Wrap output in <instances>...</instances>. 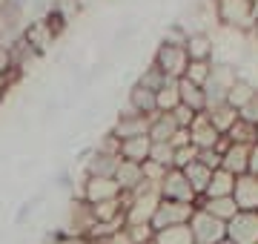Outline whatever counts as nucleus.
<instances>
[{
	"label": "nucleus",
	"mask_w": 258,
	"mask_h": 244,
	"mask_svg": "<svg viewBox=\"0 0 258 244\" xmlns=\"http://www.w3.org/2000/svg\"><path fill=\"white\" fill-rule=\"evenodd\" d=\"M249 152H252V147H247V144H230L221 155V167L232 175H244V172H249Z\"/></svg>",
	"instance_id": "2eb2a0df"
},
{
	"label": "nucleus",
	"mask_w": 258,
	"mask_h": 244,
	"mask_svg": "<svg viewBox=\"0 0 258 244\" xmlns=\"http://www.w3.org/2000/svg\"><path fill=\"white\" fill-rule=\"evenodd\" d=\"M23 75H9V78H0V106H3V101H6V95H9V89L15 84H18Z\"/></svg>",
	"instance_id": "58836bf2"
},
{
	"label": "nucleus",
	"mask_w": 258,
	"mask_h": 244,
	"mask_svg": "<svg viewBox=\"0 0 258 244\" xmlns=\"http://www.w3.org/2000/svg\"><path fill=\"white\" fill-rule=\"evenodd\" d=\"M235 181H238V175L227 172L224 167L215 169V172H212L210 187H207V193H204L201 198H227V196H235Z\"/></svg>",
	"instance_id": "f3484780"
},
{
	"label": "nucleus",
	"mask_w": 258,
	"mask_h": 244,
	"mask_svg": "<svg viewBox=\"0 0 258 244\" xmlns=\"http://www.w3.org/2000/svg\"><path fill=\"white\" fill-rule=\"evenodd\" d=\"M207 115H210L212 127L221 132V135H227V132L232 130V124L238 121V109H235L232 103H218V106H210V109H207Z\"/></svg>",
	"instance_id": "5701e85b"
},
{
	"label": "nucleus",
	"mask_w": 258,
	"mask_h": 244,
	"mask_svg": "<svg viewBox=\"0 0 258 244\" xmlns=\"http://www.w3.org/2000/svg\"><path fill=\"white\" fill-rule=\"evenodd\" d=\"M189 230H192L195 244H218L221 238H227V221L215 218L204 207H195L192 218H189Z\"/></svg>",
	"instance_id": "20e7f679"
},
{
	"label": "nucleus",
	"mask_w": 258,
	"mask_h": 244,
	"mask_svg": "<svg viewBox=\"0 0 258 244\" xmlns=\"http://www.w3.org/2000/svg\"><path fill=\"white\" fill-rule=\"evenodd\" d=\"M195 115H198V112H192V109H189V106H184V103H178L175 109H172V118H175L178 130H189V127H192V121H195Z\"/></svg>",
	"instance_id": "72a5a7b5"
},
{
	"label": "nucleus",
	"mask_w": 258,
	"mask_h": 244,
	"mask_svg": "<svg viewBox=\"0 0 258 244\" xmlns=\"http://www.w3.org/2000/svg\"><path fill=\"white\" fill-rule=\"evenodd\" d=\"M198 155H201V150H198L195 144H189V147H178L175 150V169H184L186 164L198 161Z\"/></svg>",
	"instance_id": "473e14b6"
},
{
	"label": "nucleus",
	"mask_w": 258,
	"mask_h": 244,
	"mask_svg": "<svg viewBox=\"0 0 258 244\" xmlns=\"http://www.w3.org/2000/svg\"><path fill=\"white\" fill-rule=\"evenodd\" d=\"M149 161H155V164H161V167L172 169L175 167V147H172L169 141H152Z\"/></svg>",
	"instance_id": "c85d7f7f"
},
{
	"label": "nucleus",
	"mask_w": 258,
	"mask_h": 244,
	"mask_svg": "<svg viewBox=\"0 0 258 244\" xmlns=\"http://www.w3.org/2000/svg\"><path fill=\"white\" fill-rule=\"evenodd\" d=\"M198 207H204L207 213H212L221 221H230V218L238 216V204H235V196L227 198H198Z\"/></svg>",
	"instance_id": "6ab92c4d"
},
{
	"label": "nucleus",
	"mask_w": 258,
	"mask_h": 244,
	"mask_svg": "<svg viewBox=\"0 0 258 244\" xmlns=\"http://www.w3.org/2000/svg\"><path fill=\"white\" fill-rule=\"evenodd\" d=\"M169 144H172L175 150H178V147H189V144H192V138H189V130H178L175 135H172V141H169Z\"/></svg>",
	"instance_id": "ea45409f"
},
{
	"label": "nucleus",
	"mask_w": 258,
	"mask_h": 244,
	"mask_svg": "<svg viewBox=\"0 0 258 244\" xmlns=\"http://www.w3.org/2000/svg\"><path fill=\"white\" fill-rule=\"evenodd\" d=\"M112 198H120V187L115 178H83L81 201L101 204V201H112Z\"/></svg>",
	"instance_id": "9d476101"
},
{
	"label": "nucleus",
	"mask_w": 258,
	"mask_h": 244,
	"mask_svg": "<svg viewBox=\"0 0 258 244\" xmlns=\"http://www.w3.org/2000/svg\"><path fill=\"white\" fill-rule=\"evenodd\" d=\"M149 124L152 118L149 115H141V112H132V109H123L118 112L115 124H112V135L118 141H126V138H138V135H149Z\"/></svg>",
	"instance_id": "0eeeda50"
},
{
	"label": "nucleus",
	"mask_w": 258,
	"mask_h": 244,
	"mask_svg": "<svg viewBox=\"0 0 258 244\" xmlns=\"http://www.w3.org/2000/svg\"><path fill=\"white\" fill-rule=\"evenodd\" d=\"M178 132V124L172 112H155L152 124H149V138L152 141H172V135Z\"/></svg>",
	"instance_id": "4be33fe9"
},
{
	"label": "nucleus",
	"mask_w": 258,
	"mask_h": 244,
	"mask_svg": "<svg viewBox=\"0 0 258 244\" xmlns=\"http://www.w3.org/2000/svg\"><path fill=\"white\" fill-rule=\"evenodd\" d=\"M212 3H215L218 26L235 29V32H244V35H252L258 3H252V0H212Z\"/></svg>",
	"instance_id": "f257e3e1"
},
{
	"label": "nucleus",
	"mask_w": 258,
	"mask_h": 244,
	"mask_svg": "<svg viewBox=\"0 0 258 244\" xmlns=\"http://www.w3.org/2000/svg\"><path fill=\"white\" fill-rule=\"evenodd\" d=\"M255 144H258V127H255Z\"/></svg>",
	"instance_id": "c03bdc74"
},
{
	"label": "nucleus",
	"mask_w": 258,
	"mask_h": 244,
	"mask_svg": "<svg viewBox=\"0 0 258 244\" xmlns=\"http://www.w3.org/2000/svg\"><path fill=\"white\" fill-rule=\"evenodd\" d=\"M189 138H192V144L198 147V150H218V144H221L224 135L212 127L210 115L198 112L195 121H192V127H189Z\"/></svg>",
	"instance_id": "9b49d317"
},
{
	"label": "nucleus",
	"mask_w": 258,
	"mask_h": 244,
	"mask_svg": "<svg viewBox=\"0 0 258 244\" xmlns=\"http://www.w3.org/2000/svg\"><path fill=\"white\" fill-rule=\"evenodd\" d=\"M238 81V69L227 64H215L212 60V72L210 81L204 84V95H207V109L210 106H218V103H227V95H230L232 84ZM204 109V112H207Z\"/></svg>",
	"instance_id": "f03ea898"
},
{
	"label": "nucleus",
	"mask_w": 258,
	"mask_h": 244,
	"mask_svg": "<svg viewBox=\"0 0 258 244\" xmlns=\"http://www.w3.org/2000/svg\"><path fill=\"white\" fill-rule=\"evenodd\" d=\"M238 118H244V121H249V124H255V127H258V95L247 103V106H241Z\"/></svg>",
	"instance_id": "c9c22d12"
},
{
	"label": "nucleus",
	"mask_w": 258,
	"mask_h": 244,
	"mask_svg": "<svg viewBox=\"0 0 258 244\" xmlns=\"http://www.w3.org/2000/svg\"><path fill=\"white\" fill-rule=\"evenodd\" d=\"M184 46H186L189 60H212V52H215L212 32H189Z\"/></svg>",
	"instance_id": "dca6fc26"
},
{
	"label": "nucleus",
	"mask_w": 258,
	"mask_h": 244,
	"mask_svg": "<svg viewBox=\"0 0 258 244\" xmlns=\"http://www.w3.org/2000/svg\"><path fill=\"white\" fill-rule=\"evenodd\" d=\"M252 38H258V12H255V23H252Z\"/></svg>",
	"instance_id": "79ce46f5"
},
{
	"label": "nucleus",
	"mask_w": 258,
	"mask_h": 244,
	"mask_svg": "<svg viewBox=\"0 0 258 244\" xmlns=\"http://www.w3.org/2000/svg\"><path fill=\"white\" fill-rule=\"evenodd\" d=\"M95 244H135V241H132V238H129L126 227H120L118 233L106 235V238H101V241H95Z\"/></svg>",
	"instance_id": "4c0bfd02"
},
{
	"label": "nucleus",
	"mask_w": 258,
	"mask_h": 244,
	"mask_svg": "<svg viewBox=\"0 0 258 244\" xmlns=\"http://www.w3.org/2000/svg\"><path fill=\"white\" fill-rule=\"evenodd\" d=\"M218 244H232V241H230V238H221V241H218Z\"/></svg>",
	"instance_id": "37998d69"
},
{
	"label": "nucleus",
	"mask_w": 258,
	"mask_h": 244,
	"mask_svg": "<svg viewBox=\"0 0 258 244\" xmlns=\"http://www.w3.org/2000/svg\"><path fill=\"white\" fill-rule=\"evenodd\" d=\"M227 238L232 244H258V213L238 210V216L227 221Z\"/></svg>",
	"instance_id": "6e6552de"
},
{
	"label": "nucleus",
	"mask_w": 258,
	"mask_h": 244,
	"mask_svg": "<svg viewBox=\"0 0 258 244\" xmlns=\"http://www.w3.org/2000/svg\"><path fill=\"white\" fill-rule=\"evenodd\" d=\"M115 181L120 187V196H129L144 184V164H135V161H123L120 158L118 169H115Z\"/></svg>",
	"instance_id": "ddd939ff"
},
{
	"label": "nucleus",
	"mask_w": 258,
	"mask_h": 244,
	"mask_svg": "<svg viewBox=\"0 0 258 244\" xmlns=\"http://www.w3.org/2000/svg\"><path fill=\"white\" fill-rule=\"evenodd\" d=\"M155 101H158V112H172L178 103H181V92H178V81H169L164 89L155 92Z\"/></svg>",
	"instance_id": "bb28decb"
},
{
	"label": "nucleus",
	"mask_w": 258,
	"mask_h": 244,
	"mask_svg": "<svg viewBox=\"0 0 258 244\" xmlns=\"http://www.w3.org/2000/svg\"><path fill=\"white\" fill-rule=\"evenodd\" d=\"M198 161H201V164H207L210 169H221V152H218V150H201Z\"/></svg>",
	"instance_id": "e433bc0d"
},
{
	"label": "nucleus",
	"mask_w": 258,
	"mask_h": 244,
	"mask_svg": "<svg viewBox=\"0 0 258 244\" xmlns=\"http://www.w3.org/2000/svg\"><path fill=\"white\" fill-rule=\"evenodd\" d=\"M83 3H86V0H52L49 12H52L55 18H60L66 26H69V23H75V20L83 15Z\"/></svg>",
	"instance_id": "393cba45"
},
{
	"label": "nucleus",
	"mask_w": 258,
	"mask_h": 244,
	"mask_svg": "<svg viewBox=\"0 0 258 244\" xmlns=\"http://www.w3.org/2000/svg\"><path fill=\"white\" fill-rule=\"evenodd\" d=\"M178 92H181V103L189 106L192 112H204V109H207V95H204V86H198V84H192V81L181 78V81H178Z\"/></svg>",
	"instance_id": "412c9836"
},
{
	"label": "nucleus",
	"mask_w": 258,
	"mask_h": 244,
	"mask_svg": "<svg viewBox=\"0 0 258 244\" xmlns=\"http://www.w3.org/2000/svg\"><path fill=\"white\" fill-rule=\"evenodd\" d=\"M152 244H155V241H152Z\"/></svg>",
	"instance_id": "a18cd8bd"
},
{
	"label": "nucleus",
	"mask_w": 258,
	"mask_h": 244,
	"mask_svg": "<svg viewBox=\"0 0 258 244\" xmlns=\"http://www.w3.org/2000/svg\"><path fill=\"white\" fill-rule=\"evenodd\" d=\"M235 204H238V210L258 213V175H252V172L238 175V181H235Z\"/></svg>",
	"instance_id": "f8f14e48"
},
{
	"label": "nucleus",
	"mask_w": 258,
	"mask_h": 244,
	"mask_svg": "<svg viewBox=\"0 0 258 244\" xmlns=\"http://www.w3.org/2000/svg\"><path fill=\"white\" fill-rule=\"evenodd\" d=\"M249 172L258 175V144H252V152H249Z\"/></svg>",
	"instance_id": "a19ab883"
},
{
	"label": "nucleus",
	"mask_w": 258,
	"mask_h": 244,
	"mask_svg": "<svg viewBox=\"0 0 258 244\" xmlns=\"http://www.w3.org/2000/svg\"><path fill=\"white\" fill-rule=\"evenodd\" d=\"M212 172H215V169H210L207 164H201V161H192V164H186L184 167V175H186L189 187L195 190V196L198 198L207 193V187H210V181H212Z\"/></svg>",
	"instance_id": "aec40b11"
},
{
	"label": "nucleus",
	"mask_w": 258,
	"mask_h": 244,
	"mask_svg": "<svg viewBox=\"0 0 258 244\" xmlns=\"http://www.w3.org/2000/svg\"><path fill=\"white\" fill-rule=\"evenodd\" d=\"M210 72H212V60H189L184 78L192 81V84H198V86H204L210 81Z\"/></svg>",
	"instance_id": "7c9ffc66"
},
{
	"label": "nucleus",
	"mask_w": 258,
	"mask_h": 244,
	"mask_svg": "<svg viewBox=\"0 0 258 244\" xmlns=\"http://www.w3.org/2000/svg\"><path fill=\"white\" fill-rule=\"evenodd\" d=\"M227 138H230V144H247V147H252L255 144V124L238 118V121L232 124V130L227 132Z\"/></svg>",
	"instance_id": "cd10ccee"
},
{
	"label": "nucleus",
	"mask_w": 258,
	"mask_h": 244,
	"mask_svg": "<svg viewBox=\"0 0 258 244\" xmlns=\"http://www.w3.org/2000/svg\"><path fill=\"white\" fill-rule=\"evenodd\" d=\"M149 150H152V138H149V135H138V138L120 141V158L123 161L144 164V161H149Z\"/></svg>",
	"instance_id": "a211bd4d"
},
{
	"label": "nucleus",
	"mask_w": 258,
	"mask_h": 244,
	"mask_svg": "<svg viewBox=\"0 0 258 244\" xmlns=\"http://www.w3.org/2000/svg\"><path fill=\"white\" fill-rule=\"evenodd\" d=\"M195 207H198V204H184V201H166V198H161L155 216H152V227H155V233H158V230H166V227L189 224Z\"/></svg>",
	"instance_id": "39448f33"
},
{
	"label": "nucleus",
	"mask_w": 258,
	"mask_h": 244,
	"mask_svg": "<svg viewBox=\"0 0 258 244\" xmlns=\"http://www.w3.org/2000/svg\"><path fill=\"white\" fill-rule=\"evenodd\" d=\"M161 190V198L166 201H184V204H198V196H195V190L189 187V181H186L184 169H169L164 175V181L158 184Z\"/></svg>",
	"instance_id": "423d86ee"
},
{
	"label": "nucleus",
	"mask_w": 258,
	"mask_h": 244,
	"mask_svg": "<svg viewBox=\"0 0 258 244\" xmlns=\"http://www.w3.org/2000/svg\"><path fill=\"white\" fill-rule=\"evenodd\" d=\"M126 233L135 244H152L155 241V227L152 224H126Z\"/></svg>",
	"instance_id": "2f4dec72"
},
{
	"label": "nucleus",
	"mask_w": 258,
	"mask_h": 244,
	"mask_svg": "<svg viewBox=\"0 0 258 244\" xmlns=\"http://www.w3.org/2000/svg\"><path fill=\"white\" fill-rule=\"evenodd\" d=\"M255 95H258V86L252 84V81H247V78L238 75V81L232 84L230 95H227V103H232L235 109H241V106H247V103L255 98Z\"/></svg>",
	"instance_id": "b1692460"
},
{
	"label": "nucleus",
	"mask_w": 258,
	"mask_h": 244,
	"mask_svg": "<svg viewBox=\"0 0 258 244\" xmlns=\"http://www.w3.org/2000/svg\"><path fill=\"white\" fill-rule=\"evenodd\" d=\"M166 172H169V169L155 164V161H144V181H149V184H161Z\"/></svg>",
	"instance_id": "f704fd0d"
},
{
	"label": "nucleus",
	"mask_w": 258,
	"mask_h": 244,
	"mask_svg": "<svg viewBox=\"0 0 258 244\" xmlns=\"http://www.w3.org/2000/svg\"><path fill=\"white\" fill-rule=\"evenodd\" d=\"M138 84H141V86H147V89H152V92H158V89H164V86L169 84V78H166L155 64H149L147 69H144V72L138 75Z\"/></svg>",
	"instance_id": "c756f323"
},
{
	"label": "nucleus",
	"mask_w": 258,
	"mask_h": 244,
	"mask_svg": "<svg viewBox=\"0 0 258 244\" xmlns=\"http://www.w3.org/2000/svg\"><path fill=\"white\" fill-rule=\"evenodd\" d=\"M155 244H195L192 230L189 224H178V227H166L155 233Z\"/></svg>",
	"instance_id": "a878e982"
},
{
	"label": "nucleus",
	"mask_w": 258,
	"mask_h": 244,
	"mask_svg": "<svg viewBox=\"0 0 258 244\" xmlns=\"http://www.w3.org/2000/svg\"><path fill=\"white\" fill-rule=\"evenodd\" d=\"M120 164V155L112 152H101V150H89L83 158V178H115V169Z\"/></svg>",
	"instance_id": "1a4fd4ad"
},
{
	"label": "nucleus",
	"mask_w": 258,
	"mask_h": 244,
	"mask_svg": "<svg viewBox=\"0 0 258 244\" xmlns=\"http://www.w3.org/2000/svg\"><path fill=\"white\" fill-rule=\"evenodd\" d=\"M126 109L132 112H141V115H152L158 112V101H155V92L147 89V86H141L138 81L129 86V95H126Z\"/></svg>",
	"instance_id": "4468645a"
},
{
	"label": "nucleus",
	"mask_w": 258,
	"mask_h": 244,
	"mask_svg": "<svg viewBox=\"0 0 258 244\" xmlns=\"http://www.w3.org/2000/svg\"><path fill=\"white\" fill-rule=\"evenodd\" d=\"M152 64L164 72L169 81H181L186 75V66H189V55H186V46H175V43H158L155 55H152Z\"/></svg>",
	"instance_id": "7ed1b4c3"
}]
</instances>
